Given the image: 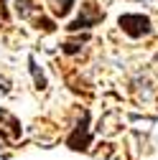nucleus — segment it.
Returning <instances> with one entry per match:
<instances>
[{
	"label": "nucleus",
	"instance_id": "f257e3e1",
	"mask_svg": "<svg viewBox=\"0 0 158 160\" xmlns=\"http://www.w3.org/2000/svg\"><path fill=\"white\" fill-rule=\"evenodd\" d=\"M117 26H120L130 38H143V36H148L153 31L150 18L143 15V13H125V15L117 18Z\"/></svg>",
	"mask_w": 158,
	"mask_h": 160
},
{
	"label": "nucleus",
	"instance_id": "f03ea898",
	"mask_svg": "<svg viewBox=\"0 0 158 160\" xmlns=\"http://www.w3.org/2000/svg\"><path fill=\"white\" fill-rule=\"evenodd\" d=\"M102 18H105V13L94 5V0H87V3L82 5V13H79V18H76V21H71V23L66 26V31H71V33H74V31H82V28H92V26L100 23Z\"/></svg>",
	"mask_w": 158,
	"mask_h": 160
},
{
	"label": "nucleus",
	"instance_id": "7ed1b4c3",
	"mask_svg": "<svg viewBox=\"0 0 158 160\" xmlns=\"http://www.w3.org/2000/svg\"><path fill=\"white\" fill-rule=\"evenodd\" d=\"M89 140H92V135H89V114L84 112L82 114V122H79L76 130L66 137V145L71 150H87L89 148Z\"/></svg>",
	"mask_w": 158,
	"mask_h": 160
},
{
	"label": "nucleus",
	"instance_id": "20e7f679",
	"mask_svg": "<svg viewBox=\"0 0 158 160\" xmlns=\"http://www.w3.org/2000/svg\"><path fill=\"white\" fill-rule=\"evenodd\" d=\"M0 137H5V140L21 137V122L8 109H0Z\"/></svg>",
	"mask_w": 158,
	"mask_h": 160
},
{
	"label": "nucleus",
	"instance_id": "39448f33",
	"mask_svg": "<svg viewBox=\"0 0 158 160\" xmlns=\"http://www.w3.org/2000/svg\"><path fill=\"white\" fill-rule=\"evenodd\" d=\"M51 3H54V15H56V18L69 15L71 8H74V0H51Z\"/></svg>",
	"mask_w": 158,
	"mask_h": 160
},
{
	"label": "nucleus",
	"instance_id": "423d86ee",
	"mask_svg": "<svg viewBox=\"0 0 158 160\" xmlns=\"http://www.w3.org/2000/svg\"><path fill=\"white\" fill-rule=\"evenodd\" d=\"M28 64H31V74H33V79H36V87H38V89H44V87H46V79H44V74H41V71H38L36 58H33V56L28 58Z\"/></svg>",
	"mask_w": 158,
	"mask_h": 160
},
{
	"label": "nucleus",
	"instance_id": "0eeeda50",
	"mask_svg": "<svg viewBox=\"0 0 158 160\" xmlns=\"http://www.w3.org/2000/svg\"><path fill=\"white\" fill-rule=\"evenodd\" d=\"M36 28H38V31H46V33H51L56 26H54V21H51V18H36Z\"/></svg>",
	"mask_w": 158,
	"mask_h": 160
},
{
	"label": "nucleus",
	"instance_id": "6e6552de",
	"mask_svg": "<svg viewBox=\"0 0 158 160\" xmlns=\"http://www.w3.org/2000/svg\"><path fill=\"white\" fill-rule=\"evenodd\" d=\"M61 48H64V53H76L79 48H82V43H74V41H69V43H64Z\"/></svg>",
	"mask_w": 158,
	"mask_h": 160
},
{
	"label": "nucleus",
	"instance_id": "1a4fd4ad",
	"mask_svg": "<svg viewBox=\"0 0 158 160\" xmlns=\"http://www.w3.org/2000/svg\"><path fill=\"white\" fill-rule=\"evenodd\" d=\"M8 89H10V87H8V82H5V79H3V76H0V94H5Z\"/></svg>",
	"mask_w": 158,
	"mask_h": 160
}]
</instances>
